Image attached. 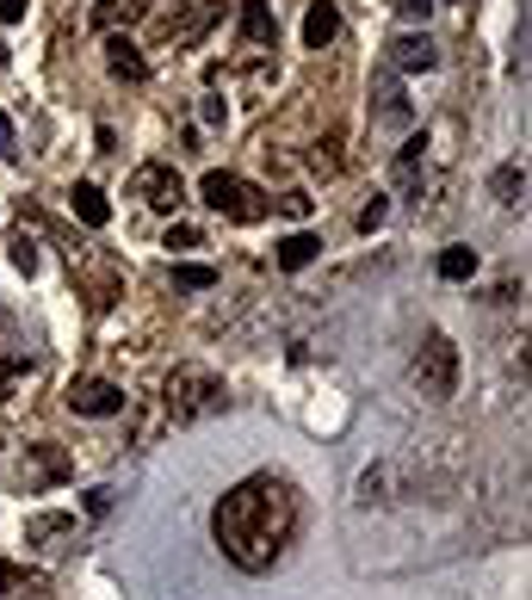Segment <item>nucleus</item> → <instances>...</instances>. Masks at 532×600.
<instances>
[{"label": "nucleus", "mask_w": 532, "mask_h": 600, "mask_svg": "<svg viewBox=\"0 0 532 600\" xmlns=\"http://www.w3.org/2000/svg\"><path fill=\"white\" fill-rule=\"evenodd\" d=\"M298 521H304V502H298V489L286 477H273V470H254L242 483L229 489L217 514H210V539L223 551L242 576H266V570H279L298 539Z\"/></svg>", "instance_id": "obj_1"}, {"label": "nucleus", "mask_w": 532, "mask_h": 600, "mask_svg": "<svg viewBox=\"0 0 532 600\" xmlns=\"http://www.w3.org/2000/svg\"><path fill=\"white\" fill-rule=\"evenodd\" d=\"M161 403H168L173 421H205L223 408V378L210 366H173L168 384H161Z\"/></svg>", "instance_id": "obj_2"}, {"label": "nucleus", "mask_w": 532, "mask_h": 600, "mask_svg": "<svg viewBox=\"0 0 532 600\" xmlns=\"http://www.w3.org/2000/svg\"><path fill=\"white\" fill-rule=\"evenodd\" d=\"M198 198H205L210 211H223L229 223H261V217L273 211L261 186H247L242 174H223V168H210V174L198 180Z\"/></svg>", "instance_id": "obj_3"}, {"label": "nucleus", "mask_w": 532, "mask_h": 600, "mask_svg": "<svg viewBox=\"0 0 532 600\" xmlns=\"http://www.w3.org/2000/svg\"><path fill=\"white\" fill-rule=\"evenodd\" d=\"M415 390L427 396V403H446L458 390V347L446 341V334H427L415 353Z\"/></svg>", "instance_id": "obj_4"}, {"label": "nucleus", "mask_w": 532, "mask_h": 600, "mask_svg": "<svg viewBox=\"0 0 532 600\" xmlns=\"http://www.w3.org/2000/svg\"><path fill=\"white\" fill-rule=\"evenodd\" d=\"M131 198H143L149 211H173L186 198V180L173 174V161H143L131 174Z\"/></svg>", "instance_id": "obj_5"}, {"label": "nucleus", "mask_w": 532, "mask_h": 600, "mask_svg": "<svg viewBox=\"0 0 532 600\" xmlns=\"http://www.w3.org/2000/svg\"><path fill=\"white\" fill-rule=\"evenodd\" d=\"M124 390L106 384V378H81V384H69V408L75 415H94V421H106V415H124Z\"/></svg>", "instance_id": "obj_6"}, {"label": "nucleus", "mask_w": 532, "mask_h": 600, "mask_svg": "<svg viewBox=\"0 0 532 600\" xmlns=\"http://www.w3.org/2000/svg\"><path fill=\"white\" fill-rule=\"evenodd\" d=\"M69 267H75V279H87V285H94L99 310L118 297V267H112V260H99V254H87V248H69Z\"/></svg>", "instance_id": "obj_7"}, {"label": "nucleus", "mask_w": 532, "mask_h": 600, "mask_svg": "<svg viewBox=\"0 0 532 600\" xmlns=\"http://www.w3.org/2000/svg\"><path fill=\"white\" fill-rule=\"evenodd\" d=\"M390 62H397L402 75H427V69L439 62V50H434L427 32H402V38H390Z\"/></svg>", "instance_id": "obj_8"}, {"label": "nucleus", "mask_w": 532, "mask_h": 600, "mask_svg": "<svg viewBox=\"0 0 532 600\" xmlns=\"http://www.w3.org/2000/svg\"><path fill=\"white\" fill-rule=\"evenodd\" d=\"M106 69H112L118 81H131V87H136V81H149V62H143V50H136L131 38H118V32L106 38Z\"/></svg>", "instance_id": "obj_9"}, {"label": "nucleus", "mask_w": 532, "mask_h": 600, "mask_svg": "<svg viewBox=\"0 0 532 600\" xmlns=\"http://www.w3.org/2000/svg\"><path fill=\"white\" fill-rule=\"evenodd\" d=\"M25 539L44 544V551H62V544L75 539V514H32V521H25Z\"/></svg>", "instance_id": "obj_10"}, {"label": "nucleus", "mask_w": 532, "mask_h": 600, "mask_svg": "<svg viewBox=\"0 0 532 600\" xmlns=\"http://www.w3.org/2000/svg\"><path fill=\"white\" fill-rule=\"evenodd\" d=\"M242 38L254 44V50H273V44H279V20H273L266 0H242Z\"/></svg>", "instance_id": "obj_11"}, {"label": "nucleus", "mask_w": 532, "mask_h": 600, "mask_svg": "<svg viewBox=\"0 0 532 600\" xmlns=\"http://www.w3.org/2000/svg\"><path fill=\"white\" fill-rule=\"evenodd\" d=\"M335 32H341L335 0H316V7L304 13V44H310V50H328V44H335Z\"/></svg>", "instance_id": "obj_12"}, {"label": "nucleus", "mask_w": 532, "mask_h": 600, "mask_svg": "<svg viewBox=\"0 0 532 600\" xmlns=\"http://www.w3.org/2000/svg\"><path fill=\"white\" fill-rule=\"evenodd\" d=\"M69 205H75V217L87 230H106V223H112V205H106V193H99L94 180H81L75 193H69Z\"/></svg>", "instance_id": "obj_13"}, {"label": "nucleus", "mask_w": 532, "mask_h": 600, "mask_svg": "<svg viewBox=\"0 0 532 600\" xmlns=\"http://www.w3.org/2000/svg\"><path fill=\"white\" fill-rule=\"evenodd\" d=\"M421 149H427V143L409 136V143H402V156H397V193L402 198H421Z\"/></svg>", "instance_id": "obj_14"}, {"label": "nucleus", "mask_w": 532, "mask_h": 600, "mask_svg": "<svg viewBox=\"0 0 532 600\" xmlns=\"http://www.w3.org/2000/svg\"><path fill=\"white\" fill-rule=\"evenodd\" d=\"M316 254H323V242H316L310 230H298V235H286V242H279V267H286V272H304Z\"/></svg>", "instance_id": "obj_15"}, {"label": "nucleus", "mask_w": 532, "mask_h": 600, "mask_svg": "<svg viewBox=\"0 0 532 600\" xmlns=\"http://www.w3.org/2000/svg\"><path fill=\"white\" fill-rule=\"evenodd\" d=\"M217 7H223V0H186V20L173 25V38H180V44H198V38H205V25L217 20Z\"/></svg>", "instance_id": "obj_16"}, {"label": "nucleus", "mask_w": 532, "mask_h": 600, "mask_svg": "<svg viewBox=\"0 0 532 600\" xmlns=\"http://www.w3.org/2000/svg\"><path fill=\"white\" fill-rule=\"evenodd\" d=\"M495 198H501V205H520V198H527V168H520V161H508V168L495 174Z\"/></svg>", "instance_id": "obj_17"}, {"label": "nucleus", "mask_w": 532, "mask_h": 600, "mask_svg": "<svg viewBox=\"0 0 532 600\" xmlns=\"http://www.w3.org/2000/svg\"><path fill=\"white\" fill-rule=\"evenodd\" d=\"M378 99H384V106H378V112H384V124H397V131H402V124L415 118V112H409V99H402V87H397V81H384V87H378Z\"/></svg>", "instance_id": "obj_18"}, {"label": "nucleus", "mask_w": 532, "mask_h": 600, "mask_svg": "<svg viewBox=\"0 0 532 600\" xmlns=\"http://www.w3.org/2000/svg\"><path fill=\"white\" fill-rule=\"evenodd\" d=\"M471 272H476V248H446L439 254V279L458 285V279H471Z\"/></svg>", "instance_id": "obj_19"}, {"label": "nucleus", "mask_w": 532, "mask_h": 600, "mask_svg": "<svg viewBox=\"0 0 532 600\" xmlns=\"http://www.w3.org/2000/svg\"><path fill=\"white\" fill-rule=\"evenodd\" d=\"M173 285H180V291H210V285H217V267H198V260H180V267H173Z\"/></svg>", "instance_id": "obj_20"}, {"label": "nucleus", "mask_w": 532, "mask_h": 600, "mask_svg": "<svg viewBox=\"0 0 532 600\" xmlns=\"http://www.w3.org/2000/svg\"><path fill=\"white\" fill-rule=\"evenodd\" d=\"M38 477H44V483H57V477H69V458H62L57 445H38Z\"/></svg>", "instance_id": "obj_21"}, {"label": "nucleus", "mask_w": 532, "mask_h": 600, "mask_svg": "<svg viewBox=\"0 0 532 600\" xmlns=\"http://www.w3.org/2000/svg\"><path fill=\"white\" fill-rule=\"evenodd\" d=\"M310 168H316V174H335V168H341V136H328V143H316V156H310Z\"/></svg>", "instance_id": "obj_22"}, {"label": "nucleus", "mask_w": 532, "mask_h": 600, "mask_svg": "<svg viewBox=\"0 0 532 600\" xmlns=\"http://www.w3.org/2000/svg\"><path fill=\"white\" fill-rule=\"evenodd\" d=\"M25 588H32V581H25V570H20V563H7V558H0V600L25 595Z\"/></svg>", "instance_id": "obj_23"}, {"label": "nucleus", "mask_w": 532, "mask_h": 600, "mask_svg": "<svg viewBox=\"0 0 532 600\" xmlns=\"http://www.w3.org/2000/svg\"><path fill=\"white\" fill-rule=\"evenodd\" d=\"M13 267H20L25 279L38 272V242H32V235H20V242H13Z\"/></svg>", "instance_id": "obj_24"}, {"label": "nucleus", "mask_w": 532, "mask_h": 600, "mask_svg": "<svg viewBox=\"0 0 532 600\" xmlns=\"http://www.w3.org/2000/svg\"><path fill=\"white\" fill-rule=\"evenodd\" d=\"M25 378V359H0V403L13 396V384Z\"/></svg>", "instance_id": "obj_25"}, {"label": "nucleus", "mask_w": 532, "mask_h": 600, "mask_svg": "<svg viewBox=\"0 0 532 600\" xmlns=\"http://www.w3.org/2000/svg\"><path fill=\"white\" fill-rule=\"evenodd\" d=\"M198 242H205V235L192 230V223H173V230H168V248H173V254H180V248H198Z\"/></svg>", "instance_id": "obj_26"}, {"label": "nucleus", "mask_w": 532, "mask_h": 600, "mask_svg": "<svg viewBox=\"0 0 532 600\" xmlns=\"http://www.w3.org/2000/svg\"><path fill=\"white\" fill-rule=\"evenodd\" d=\"M384 217H390V205H384V198H372V205L360 211V230H365V235H372V230H384Z\"/></svg>", "instance_id": "obj_27"}, {"label": "nucleus", "mask_w": 532, "mask_h": 600, "mask_svg": "<svg viewBox=\"0 0 532 600\" xmlns=\"http://www.w3.org/2000/svg\"><path fill=\"white\" fill-rule=\"evenodd\" d=\"M397 13H402V20H427V13H434V0H397Z\"/></svg>", "instance_id": "obj_28"}, {"label": "nucleus", "mask_w": 532, "mask_h": 600, "mask_svg": "<svg viewBox=\"0 0 532 600\" xmlns=\"http://www.w3.org/2000/svg\"><path fill=\"white\" fill-rule=\"evenodd\" d=\"M279 211H286V217H310V198L304 193H286V198H279Z\"/></svg>", "instance_id": "obj_29"}, {"label": "nucleus", "mask_w": 532, "mask_h": 600, "mask_svg": "<svg viewBox=\"0 0 532 600\" xmlns=\"http://www.w3.org/2000/svg\"><path fill=\"white\" fill-rule=\"evenodd\" d=\"M87 514H94V521L99 514H112V489H94V495H87Z\"/></svg>", "instance_id": "obj_30"}, {"label": "nucleus", "mask_w": 532, "mask_h": 600, "mask_svg": "<svg viewBox=\"0 0 532 600\" xmlns=\"http://www.w3.org/2000/svg\"><path fill=\"white\" fill-rule=\"evenodd\" d=\"M198 118H205V124H223V99H198Z\"/></svg>", "instance_id": "obj_31"}, {"label": "nucleus", "mask_w": 532, "mask_h": 600, "mask_svg": "<svg viewBox=\"0 0 532 600\" xmlns=\"http://www.w3.org/2000/svg\"><path fill=\"white\" fill-rule=\"evenodd\" d=\"M0 20H7V25H20V20H25V0H0Z\"/></svg>", "instance_id": "obj_32"}, {"label": "nucleus", "mask_w": 532, "mask_h": 600, "mask_svg": "<svg viewBox=\"0 0 532 600\" xmlns=\"http://www.w3.org/2000/svg\"><path fill=\"white\" fill-rule=\"evenodd\" d=\"M0 156H13V118L0 112Z\"/></svg>", "instance_id": "obj_33"}, {"label": "nucleus", "mask_w": 532, "mask_h": 600, "mask_svg": "<svg viewBox=\"0 0 532 600\" xmlns=\"http://www.w3.org/2000/svg\"><path fill=\"white\" fill-rule=\"evenodd\" d=\"M0 347H7V316H0Z\"/></svg>", "instance_id": "obj_34"}, {"label": "nucleus", "mask_w": 532, "mask_h": 600, "mask_svg": "<svg viewBox=\"0 0 532 600\" xmlns=\"http://www.w3.org/2000/svg\"><path fill=\"white\" fill-rule=\"evenodd\" d=\"M7 62H13V57H7V44H0V69H7Z\"/></svg>", "instance_id": "obj_35"}]
</instances>
